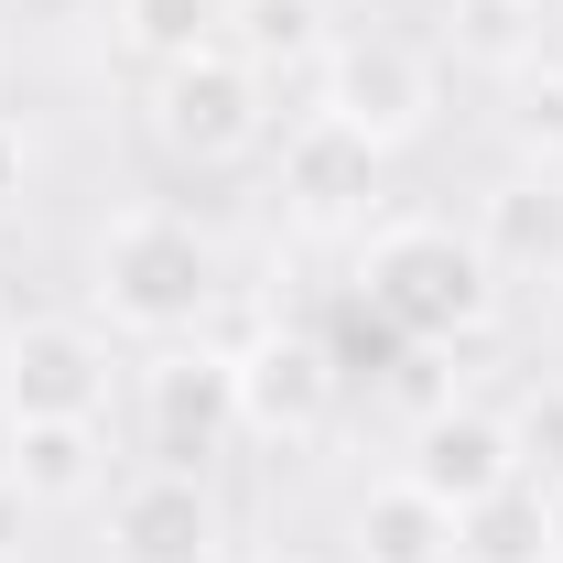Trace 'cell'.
<instances>
[{
	"instance_id": "26",
	"label": "cell",
	"mask_w": 563,
	"mask_h": 563,
	"mask_svg": "<svg viewBox=\"0 0 563 563\" xmlns=\"http://www.w3.org/2000/svg\"><path fill=\"white\" fill-rule=\"evenodd\" d=\"M520 11H553V0H520Z\"/></svg>"
},
{
	"instance_id": "23",
	"label": "cell",
	"mask_w": 563,
	"mask_h": 563,
	"mask_svg": "<svg viewBox=\"0 0 563 563\" xmlns=\"http://www.w3.org/2000/svg\"><path fill=\"white\" fill-rule=\"evenodd\" d=\"M11 466H22V412L0 401V477H11Z\"/></svg>"
},
{
	"instance_id": "8",
	"label": "cell",
	"mask_w": 563,
	"mask_h": 563,
	"mask_svg": "<svg viewBox=\"0 0 563 563\" xmlns=\"http://www.w3.org/2000/svg\"><path fill=\"white\" fill-rule=\"evenodd\" d=\"M401 477H412L433 509H477V498H498L509 477H520V444H509V412H488V401H433V412L412 422V444H401Z\"/></svg>"
},
{
	"instance_id": "13",
	"label": "cell",
	"mask_w": 563,
	"mask_h": 563,
	"mask_svg": "<svg viewBox=\"0 0 563 563\" xmlns=\"http://www.w3.org/2000/svg\"><path fill=\"white\" fill-rule=\"evenodd\" d=\"M98 477H109L98 422H22V466H11V488L33 498V509H76V498H98Z\"/></svg>"
},
{
	"instance_id": "11",
	"label": "cell",
	"mask_w": 563,
	"mask_h": 563,
	"mask_svg": "<svg viewBox=\"0 0 563 563\" xmlns=\"http://www.w3.org/2000/svg\"><path fill=\"white\" fill-rule=\"evenodd\" d=\"M477 250H488L498 282H563V174L542 163H509L488 196H477Z\"/></svg>"
},
{
	"instance_id": "2",
	"label": "cell",
	"mask_w": 563,
	"mask_h": 563,
	"mask_svg": "<svg viewBox=\"0 0 563 563\" xmlns=\"http://www.w3.org/2000/svg\"><path fill=\"white\" fill-rule=\"evenodd\" d=\"M357 292H368L412 347L488 336V314H498V272H488V250H477V228H455V217H390V228H368Z\"/></svg>"
},
{
	"instance_id": "6",
	"label": "cell",
	"mask_w": 563,
	"mask_h": 563,
	"mask_svg": "<svg viewBox=\"0 0 563 563\" xmlns=\"http://www.w3.org/2000/svg\"><path fill=\"white\" fill-rule=\"evenodd\" d=\"M109 336L87 314H33L0 336V401L22 422H98L109 412Z\"/></svg>"
},
{
	"instance_id": "12",
	"label": "cell",
	"mask_w": 563,
	"mask_h": 563,
	"mask_svg": "<svg viewBox=\"0 0 563 563\" xmlns=\"http://www.w3.org/2000/svg\"><path fill=\"white\" fill-rule=\"evenodd\" d=\"M347 553L357 563H455V509H433L412 477H379L347 509Z\"/></svg>"
},
{
	"instance_id": "19",
	"label": "cell",
	"mask_w": 563,
	"mask_h": 563,
	"mask_svg": "<svg viewBox=\"0 0 563 563\" xmlns=\"http://www.w3.org/2000/svg\"><path fill=\"white\" fill-rule=\"evenodd\" d=\"M466 11V55L498 76H520L531 55H542V11H520V0H455Z\"/></svg>"
},
{
	"instance_id": "16",
	"label": "cell",
	"mask_w": 563,
	"mask_h": 563,
	"mask_svg": "<svg viewBox=\"0 0 563 563\" xmlns=\"http://www.w3.org/2000/svg\"><path fill=\"white\" fill-rule=\"evenodd\" d=\"M217 33H228L217 0H120V44H131L141 66H174V55H196Z\"/></svg>"
},
{
	"instance_id": "3",
	"label": "cell",
	"mask_w": 563,
	"mask_h": 563,
	"mask_svg": "<svg viewBox=\"0 0 563 563\" xmlns=\"http://www.w3.org/2000/svg\"><path fill=\"white\" fill-rule=\"evenodd\" d=\"M141 120H152V152H163V163H185V174H228V163H250V152L272 141V76L217 33V44H196V55L152 66Z\"/></svg>"
},
{
	"instance_id": "15",
	"label": "cell",
	"mask_w": 563,
	"mask_h": 563,
	"mask_svg": "<svg viewBox=\"0 0 563 563\" xmlns=\"http://www.w3.org/2000/svg\"><path fill=\"white\" fill-rule=\"evenodd\" d=\"M228 44L250 55V66L272 76V66H325V11L314 0H228Z\"/></svg>"
},
{
	"instance_id": "24",
	"label": "cell",
	"mask_w": 563,
	"mask_h": 563,
	"mask_svg": "<svg viewBox=\"0 0 563 563\" xmlns=\"http://www.w3.org/2000/svg\"><path fill=\"white\" fill-rule=\"evenodd\" d=\"M542 520H553V563H563V477L542 488Z\"/></svg>"
},
{
	"instance_id": "9",
	"label": "cell",
	"mask_w": 563,
	"mask_h": 563,
	"mask_svg": "<svg viewBox=\"0 0 563 563\" xmlns=\"http://www.w3.org/2000/svg\"><path fill=\"white\" fill-rule=\"evenodd\" d=\"M379 163H390V152H368V141L336 131L325 109H303V120L282 131V217L314 228V239L368 228V207H379Z\"/></svg>"
},
{
	"instance_id": "14",
	"label": "cell",
	"mask_w": 563,
	"mask_h": 563,
	"mask_svg": "<svg viewBox=\"0 0 563 563\" xmlns=\"http://www.w3.org/2000/svg\"><path fill=\"white\" fill-rule=\"evenodd\" d=\"M455 563H553V520H542V477H509L455 520Z\"/></svg>"
},
{
	"instance_id": "7",
	"label": "cell",
	"mask_w": 563,
	"mask_h": 563,
	"mask_svg": "<svg viewBox=\"0 0 563 563\" xmlns=\"http://www.w3.org/2000/svg\"><path fill=\"white\" fill-rule=\"evenodd\" d=\"M109 563H228V520H217L207 477H174V466H141L109 488Z\"/></svg>"
},
{
	"instance_id": "1",
	"label": "cell",
	"mask_w": 563,
	"mask_h": 563,
	"mask_svg": "<svg viewBox=\"0 0 563 563\" xmlns=\"http://www.w3.org/2000/svg\"><path fill=\"white\" fill-rule=\"evenodd\" d=\"M87 292H98V314H109L120 336L174 347V336H196V325L217 314L228 261H217V239L185 207H131V217L98 228V250H87Z\"/></svg>"
},
{
	"instance_id": "4",
	"label": "cell",
	"mask_w": 563,
	"mask_h": 563,
	"mask_svg": "<svg viewBox=\"0 0 563 563\" xmlns=\"http://www.w3.org/2000/svg\"><path fill=\"white\" fill-rule=\"evenodd\" d=\"M314 109L336 131H357L368 152H401V141L433 131L444 76H433V55H422L412 33H336L325 66H314Z\"/></svg>"
},
{
	"instance_id": "25",
	"label": "cell",
	"mask_w": 563,
	"mask_h": 563,
	"mask_svg": "<svg viewBox=\"0 0 563 563\" xmlns=\"http://www.w3.org/2000/svg\"><path fill=\"white\" fill-rule=\"evenodd\" d=\"M250 563H303V553H250Z\"/></svg>"
},
{
	"instance_id": "5",
	"label": "cell",
	"mask_w": 563,
	"mask_h": 563,
	"mask_svg": "<svg viewBox=\"0 0 563 563\" xmlns=\"http://www.w3.org/2000/svg\"><path fill=\"white\" fill-rule=\"evenodd\" d=\"M239 433H250V412H239V357H217L207 336H174V347L141 368V455L152 466L207 477Z\"/></svg>"
},
{
	"instance_id": "27",
	"label": "cell",
	"mask_w": 563,
	"mask_h": 563,
	"mask_svg": "<svg viewBox=\"0 0 563 563\" xmlns=\"http://www.w3.org/2000/svg\"><path fill=\"white\" fill-rule=\"evenodd\" d=\"M553 325H563V292H553Z\"/></svg>"
},
{
	"instance_id": "22",
	"label": "cell",
	"mask_w": 563,
	"mask_h": 563,
	"mask_svg": "<svg viewBox=\"0 0 563 563\" xmlns=\"http://www.w3.org/2000/svg\"><path fill=\"white\" fill-rule=\"evenodd\" d=\"M33 520H44V509L0 477V563H33Z\"/></svg>"
},
{
	"instance_id": "18",
	"label": "cell",
	"mask_w": 563,
	"mask_h": 563,
	"mask_svg": "<svg viewBox=\"0 0 563 563\" xmlns=\"http://www.w3.org/2000/svg\"><path fill=\"white\" fill-rule=\"evenodd\" d=\"M509 152L542 163V174H563V66L553 55H531V66L509 76Z\"/></svg>"
},
{
	"instance_id": "21",
	"label": "cell",
	"mask_w": 563,
	"mask_h": 563,
	"mask_svg": "<svg viewBox=\"0 0 563 563\" xmlns=\"http://www.w3.org/2000/svg\"><path fill=\"white\" fill-rule=\"evenodd\" d=\"M33 196V141H22V120H0V217Z\"/></svg>"
},
{
	"instance_id": "20",
	"label": "cell",
	"mask_w": 563,
	"mask_h": 563,
	"mask_svg": "<svg viewBox=\"0 0 563 563\" xmlns=\"http://www.w3.org/2000/svg\"><path fill=\"white\" fill-rule=\"evenodd\" d=\"M509 444H520V477H563V379H531L520 401H509Z\"/></svg>"
},
{
	"instance_id": "17",
	"label": "cell",
	"mask_w": 563,
	"mask_h": 563,
	"mask_svg": "<svg viewBox=\"0 0 563 563\" xmlns=\"http://www.w3.org/2000/svg\"><path fill=\"white\" fill-rule=\"evenodd\" d=\"M314 347L336 357V379H390V368H412V336H401L368 292H347V303H336V325H325Z\"/></svg>"
},
{
	"instance_id": "10",
	"label": "cell",
	"mask_w": 563,
	"mask_h": 563,
	"mask_svg": "<svg viewBox=\"0 0 563 563\" xmlns=\"http://www.w3.org/2000/svg\"><path fill=\"white\" fill-rule=\"evenodd\" d=\"M336 401H347L336 357L314 347V336H292V325H272L261 347L239 357V412H250V433H282V444H314V433L336 422Z\"/></svg>"
}]
</instances>
